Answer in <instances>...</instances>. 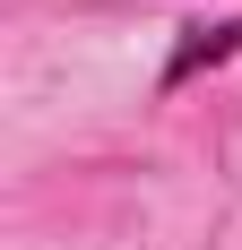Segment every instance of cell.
<instances>
[{
  "mask_svg": "<svg viewBox=\"0 0 242 250\" xmlns=\"http://www.w3.org/2000/svg\"><path fill=\"white\" fill-rule=\"evenodd\" d=\"M242 52V18H225V26H199L191 43H173V61H165V86H191L199 69H217V61H234Z\"/></svg>",
  "mask_w": 242,
  "mask_h": 250,
  "instance_id": "cell-1",
  "label": "cell"
}]
</instances>
